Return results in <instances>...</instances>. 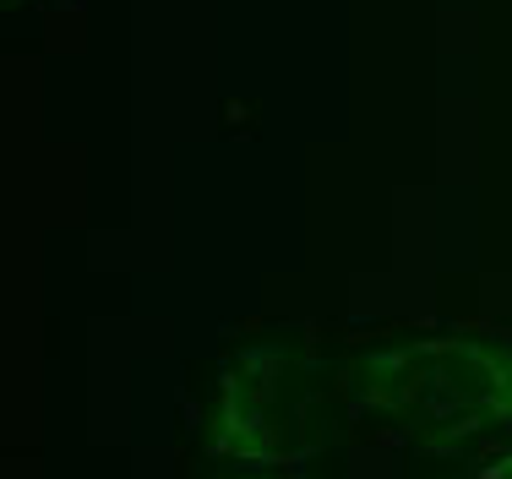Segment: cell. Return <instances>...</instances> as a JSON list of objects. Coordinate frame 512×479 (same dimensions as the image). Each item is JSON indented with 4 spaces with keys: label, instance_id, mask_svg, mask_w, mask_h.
Instances as JSON below:
<instances>
[{
    "label": "cell",
    "instance_id": "6da1fadb",
    "mask_svg": "<svg viewBox=\"0 0 512 479\" xmlns=\"http://www.w3.org/2000/svg\"><path fill=\"white\" fill-rule=\"evenodd\" d=\"M344 414L420 458H469L512 441V333L387 338L344 360Z\"/></svg>",
    "mask_w": 512,
    "mask_h": 479
},
{
    "label": "cell",
    "instance_id": "7a4b0ae2",
    "mask_svg": "<svg viewBox=\"0 0 512 479\" xmlns=\"http://www.w3.org/2000/svg\"><path fill=\"white\" fill-rule=\"evenodd\" d=\"M344 409V365L300 338H251L224 354L202 409L207 463L235 474H306L333 447Z\"/></svg>",
    "mask_w": 512,
    "mask_h": 479
},
{
    "label": "cell",
    "instance_id": "3957f363",
    "mask_svg": "<svg viewBox=\"0 0 512 479\" xmlns=\"http://www.w3.org/2000/svg\"><path fill=\"white\" fill-rule=\"evenodd\" d=\"M474 474L480 479H512V441L507 447H491L485 458H474Z\"/></svg>",
    "mask_w": 512,
    "mask_h": 479
},
{
    "label": "cell",
    "instance_id": "277c9868",
    "mask_svg": "<svg viewBox=\"0 0 512 479\" xmlns=\"http://www.w3.org/2000/svg\"><path fill=\"white\" fill-rule=\"evenodd\" d=\"M11 6H28V0H11Z\"/></svg>",
    "mask_w": 512,
    "mask_h": 479
}]
</instances>
